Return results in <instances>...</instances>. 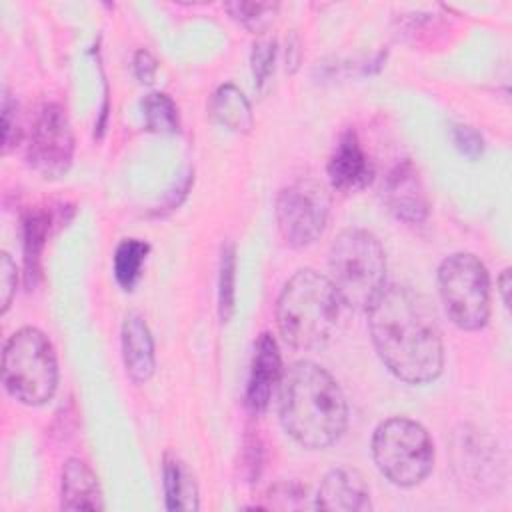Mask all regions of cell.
<instances>
[{
  "label": "cell",
  "instance_id": "1",
  "mask_svg": "<svg viewBox=\"0 0 512 512\" xmlns=\"http://www.w3.org/2000/svg\"><path fill=\"white\" fill-rule=\"evenodd\" d=\"M372 344L402 382L428 384L444 368V344L430 302L408 286H386L368 308Z\"/></svg>",
  "mask_w": 512,
  "mask_h": 512
},
{
  "label": "cell",
  "instance_id": "2",
  "mask_svg": "<svg viewBox=\"0 0 512 512\" xmlns=\"http://www.w3.org/2000/svg\"><path fill=\"white\" fill-rule=\"evenodd\" d=\"M278 412L284 430L304 448L324 450L338 442L348 426L342 388L322 366L300 360L282 372Z\"/></svg>",
  "mask_w": 512,
  "mask_h": 512
},
{
  "label": "cell",
  "instance_id": "3",
  "mask_svg": "<svg viewBox=\"0 0 512 512\" xmlns=\"http://www.w3.org/2000/svg\"><path fill=\"white\" fill-rule=\"evenodd\" d=\"M342 300L328 276L304 268L292 274L276 302L282 338L300 350L322 348L336 332Z\"/></svg>",
  "mask_w": 512,
  "mask_h": 512
},
{
  "label": "cell",
  "instance_id": "4",
  "mask_svg": "<svg viewBox=\"0 0 512 512\" xmlns=\"http://www.w3.org/2000/svg\"><path fill=\"white\" fill-rule=\"evenodd\" d=\"M330 282L344 306L366 310L386 288V254L378 238L362 228L336 236L328 252Z\"/></svg>",
  "mask_w": 512,
  "mask_h": 512
},
{
  "label": "cell",
  "instance_id": "5",
  "mask_svg": "<svg viewBox=\"0 0 512 512\" xmlns=\"http://www.w3.org/2000/svg\"><path fill=\"white\" fill-rule=\"evenodd\" d=\"M2 382L6 392L26 406L52 400L58 388V360L44 332L24 326L8 338L2 354Z\"/></svg>",
  "mask_w": 512,
  "mask_h": 512
},
{
  "label": "cell",
  "instance_id": "6",
  "mask_svg": "<svg viewBox=\"0 0 512 512\" xmlns=\"http://www.w3.org/2000/svg\"><path fill=\"white\" fill-rule=\"evenodd\" d=\"M372 458L392 484L410 488L430 474L434 444L422 424L394 416L380 422L374 430Z\"/></svg>",
  "mask_w": 512,
  "mask_h": 512
},
{
  "label": "cell",
  "instance_id": "7",
  "mask_svg": "<svg viewBox=\"0 0 512 512\" xmlns=\"http://www.w3.org/2000/svg\"><path fill=\"white\" fill-rule=\"evenodd\" d=\"M438 292L444 310L460 330H480L490 318V276L470 252H456L438 268Z\"/></svg>",
  "mask_w": 512,
  "mask_h": 512
},
{
  "label": "cell",
  "instance_id": "8",
  "mask_svg": "<svg viewBox=\"0 0 512 512\" xmlns=\"http://www.w3.org/2000/svg\"><path fill=\"white\" fill-rule=\"evenodd\" d=\"M330 194L314 178H302L282 188L276 200V222L284 242L292 248L314 244L326 230Z\"/></svg>",
  "mask_w": 512,
  "mask_h": 512
},
{
  "label": "cell",
  "instance_id": "9",
  "mask_svg": "<svg viewBox=\"0 0 512 512\" xmlns=\"http://www.w3.org/2000/svg\"><path fill=\"white\" fill-rule=\"evenodd\" d=\"M26 158L32 170L42 178H62L74 158V134L66 110L56 104H44L34 118Z\"/></svg>",
  "mask_w": 512,
  "mask_h": 512
},
{
  "label": "cell",
  "instance_id": "10",
  "mask_svg": "<svg viewBox=\"0 0 512 512\" xmlns=\"http://www.w3.org/2000/svg\"><path fill=\"white\" fill-rule=\"evenodd\" d=\"M384 200L398 220L416 224L428 216V194L416 166L410 160L396 164L388 174L384 184Z\"/></svg>",
  "mask_w": 512,
  "mask_h": 512
},
{
  "label": "cell",
  "instance_id": "11",
  "mask_svg": "<svg viewBox=\"0 0 512 512\" xmlns=\"http://www.w3.org/2000/svg\"><path fill=\"white\" fill-rule=\"evenodd\" d=\"M328 180L334 190L352 194L364 190L374 176L370 158L366 156L356 132L348 130L340 136L338 144L326 166Z\"/></svg>",
  "mask_w": 512,
  "mask_h": 512
},
{
  "label": "cell",
  "instance_id": "12",
  "mask_svg": "<svg viewBox=\"0 0 512 512\" xmlns=\"http://www.w3.org/2000/svg\"><path fill=\"white\" fill-rule=\"evenodd\" d=\"M314 506L326 512H366L372 508L370 488L358 470L334 468L322 478Z\"/></svg>",
  "mask_w": 512,
  "mask_h": 512
},
{
  "label": "cell",
  "instance_id": "13",
  "mask_svg": "<svg viewBox=\"0 0 512 512\" xmlns=\"http://www.w3.org/2000/svg\"><path fill=\"white\" fill-rule=\"evenodd\" d=\"M282 378V360L276 340L264 332L254 344V356L250 364V378L246 388V404L254 414L268 408L274 388Z\"/></svg>",
  "mask_w": 512,
  "mask_h": 512
},
{
  "label": "cell",
  "instance_id": "14",
  "mask_svg": "<svg viewBox=\"0 0 512 512\" xmlns=\"http://www.w3.org/2000/svg\"><path fill=\"white\" fill-rule=\"evenodd\" d=\"M120 340H122V360H124L126 374L138 384L148 382L156 368V356H154V340L146 320L140 314L130 312L122 322Z\"/></svg>",
  "mask_w": 512,
  "mask_h": 512
},
{
  "label": "cell",
  "instance_id": "15",
  "mask_svg": "<svg viewBox=\"0 0 512 512\" xmlns=\"http://www.w3.org/2000/svg\"><path fill=\"white\" fill-rule=\"evenodd\" d=\"M62 510H102L104 500L92 468L80 458L66 460L62 468Z\"/></svg>",
  "mask_w": 512,
  "mask_h": 512
},
{
  "label": "cell",
  "instance_id": "16",
  "mask_svg": "<svg viewBox=\"0 0 512 512\" xmlns=\"http://www.w3.org/2000/svg\"><path fill=\"white\" fill-rule=\"evenodd\" d=\"M162 484H164V500L168 510H184L192 512L198 510V486L188 470V466L172 456H164V466H162Z\"/></svg>",
  "mask_w": 512,
  "mask_h": 512
},
{
  "label": "cell",
  "instance_id": "17",
  "mask_svg": "<svg viewBox=\"0 0 512 512\" xmlns=\"http://www.w3.org/2000/svg\"><path fill=\"white\" fill-rule=\"evenodd\" d=\"M210 116L228 130L250 132L254 116L250 102L234 84H222L210 100Z\"/></svg>",
  "mask_w": 512,
  "mask_h": 512
},
{
  "label": "cell",
  "instance_id": "18",
  "mask_svg": "<svg viewBox=\"0 0 512 512\" xmlns=\"http://www.w3.org/2000/svg\"><path fill=\"white\" fill-rule=\"evenodd\" d=\"M50 216L44 210L28 212L24 218V278L26 286L34 288L40 278L42 250L48 238Z\"/></svg>",
  "mask_w": 512,
  "mask_h": 512
},
{
  "label": "cell",
  "instance_id": "19",
  "mask_svg": "<svg viewBox=\"0 0 512 512\" xmlns=\"http://www.w3.org/2000/svg\"><path fill=\"white\" fill-rule=\"evenodd\" d=\"M150 246L138 238H126L114 252V278L124 290H132L142 274Z\"/></svg>",
  "mask_w": 512,
  "mask_h": 512
},
{
  "label": "cell",
  "instance_id": "20",
  "mask_svg": "<svg viewBox=\"0 0 512 512\" xmlns=\"http://www.w3.org/2000/svg\"><path fill=\"white\" fill-rule=\"evenodd\" d=\"M142 116L150 132L174 134L178 130V110L168 94L150 92L142 98Z\"/></svg>",
  "mask_w": 512,
  "mask_h": 512
},
{
  "label": "cell",
  "instance_id": "21",
  "mask_svg": "<svg viewBox=\"0 0 512 512\" xmlns=\"http://www.w3.org/2000/svg\"><path fill=\"white\" fill-rule=\"evenodd\" d=\"M236 300V248L232 242L222 246L220 276H218V314L222 322H228L234 314Z\"/></svg>",
  "mask_w": 512,
  "mask_h": 512
},
{
  "label": "cell",
  "instance_id": "22",
  "mask_svg": "<svg viewBox=\"0 0 512 512\" xmlns=\"http://www.w3.org/2000/svg\"><path fill=\"white\" fill-rule=\"evenodd\" d=\"M226 10L232 14V18H236L244 26L252 30H260L272 20V16L278 10V4L276 2H232V4H226Z\"/></svg>",
  "mask_w": 512,
  "mask_h": 512
},
{
  "label": "cell",
  "instance_id": "23",
  "mask_svg": "<svg viewBox=\"0 0 512 512\" xmlns=\"http://www.w3.org/2000/svg\"><path fill=\"white\" fill-rule=\"evenodd\" d=\"M274 60H276V42H274V38L258 40L254 44V50H252V74H254L256 88L262 90V86L274 74Z\"/></svg>",
  "mask_w": 512,
  "mask_h": 512
},
{
  "label": "cell",
  "instance_id": "24",
  "mask_svg": "<svg viewBox=\"0 0 512 512\" xmlns=\"http://www.w3.org/2000/svg\"><path fill=\"white\" fill-rule=\"evenodd\" d=\"M22 130L18 120V104L10 98L8 92H4L2 98V148L4 152H10L20 142Z\"/></svg>",
  "mask_w": 512,
  "mask_h": 512
},
{
  "label": "cell",
  "instance_id": "25",
  "mask_svg": "<svg viewBox=\"0 0 512 512\" xmlns=\"http://www.w3.org/2000/svg\"><path fill=\"white\" fill-rule=\"evenodd\" d=\"M268 496H270L268 508H282L284 510V508H302L306 492L296 484L282 482V484H276L268 492Z\"/></svg>",
  "mask_w": 512,
  "mask_h": 512
},
{
  "label": "cell",
  "instance_id": "26",
  "mask_svg": "<svg viewBox=\"0 0 512 512\" xmlns=\"http://www.w3.org/2000/svg\"><path fill=\"white\" fill-rule=\"evenodd\" d=\"M452 138H454V144L456 148L470 160H476L482 150H484V140L480 136L478 130L470 128V126H454L452 130Z\"/></svg>",
  "mask_w": 512,
  "mask_h": 512
},
{
  "label": "cell",
  "instance_id": "27",
  "mask_svg": "<svg viewBox=\"0 0 512 512\" xmlns=\"http://www.w3.org/2000/svg\"><path fill=\"white\" fill-rule=\"evenodd\" d=\"M16 292V264L12 262L10 254L2 252L0 256V304H2V314H6V310L12 304Z\"/></svg>",
  "mask_w": 512,
  "mask_h": 512
},
{
  "label": "cell",
  "instance_id": "28",
  "mask_svg": "<svg viewBox=\"0 0 512 512\" xmlns=\"http://www.w3.org/2000/svg\"><path fill=\"white\" fill-rule=\"evenodd\" d=\"M132 66H134L136 78H138L142 84L154 82L156 72H158V62H156V58H154L148 50H138V52L134 54Z\"/></svg>",
  "mask_w": 512,
  "mask_h": 512
},
{
  "label": "cell",
  "instance_id": "29",
  "mask_svg": "<svg viewBox=\"0 0 512 512\" xmlns=\"http://www.w3.org/2000/svg\"><path fill=\"white\" fill-rule=\"evenodd\" d=\"M510 284H512V280H510V268H506V270H502V274H500V278H498V290H500V296H502V302H504V306L508 308L510 306Z\"/></svg>",
  "mask_w": 512,
  "mask_h": 512
}]
</instances>
